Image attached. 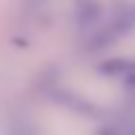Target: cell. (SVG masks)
I'll list each match as a JSON object with an SVG mask.
<instances>
[{
	"mask_svg": "<svg viewBox=\"0 0 135 135\" xmlns=\"http://www.w3.org/2000/svg\"><path fill=\"white\" fill-rule=\"evenodd\" d=\"M124 86H127V91H129L131 95H135V72L127 74V78H124Z\"/></svg>",
	"mask_w": 135,
	"mask_h": 135,
	"instance_id": "obj_5",
	"label": "cell"
},
{
	"mask_svg": "<svg viewBox=\"0 0 135 135\" xmlns=\"http://www.w3.org/2000/svg\"><path fill=\"white\" fill-rule=\"evenodd\" d=\"M101 15V6L97 0H78V23L80 27L93 25Z\"/></svg>",
	"mask_w": 135,
	"mask_h": 135,
	"instance_id": "obj_2",
	"label": "cell"
},
{
	"mask_svg": "<svg viewBox=\"0 0 135 135\" xmlns=\"http://www.w3.org/2000/svg\"><path fill=\"white\" fill-rule=\"evenodd\" d=\"M97 135H122V131H120V127H116V124H108V127H101Z\"/></svg>",
	"mask_w": 135,
	"mask_h": 135,
	"instance_id": "obj_4",
	"label": "cell"
},
{
	"mask_svg": "<svg viewBox=\"0 0 135 135\" xmlns=\"http://www.w3.org/2000/svg\"><path fill=\"white\" fill-rule=\"evenodd\" d=\"M99 72L105 76H127L131 72H135V61L118 57V59H108L103 63H99Z\"/></svg>",
	"mask_w": 135,
	"mask_h": 135,
	"instance_id": "obj_1",
	"label": "cell"
},
{
	"mask_svg": "<svg viewBox=\"0 0 135 135\" xmlns=\"http://www.w3.org/2000/svg\"><path fill=\"white\" fill-rule=\"evenodd\" d=\"M6 135H42L38 124H34L30 118H11L6 124Z\"/></svg>",
	"mask_w": 135,
	"mask_h": 135,
	"instance_id": "obj_3",
	"label": "cell"
}]
</instances>
